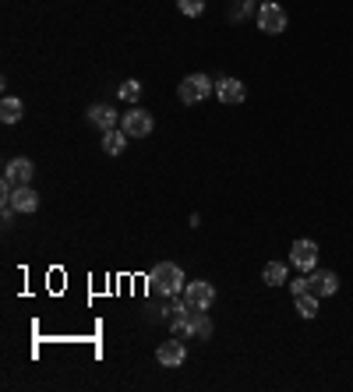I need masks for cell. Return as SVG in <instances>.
<instances>
[{
    "instance_id": "obj_1",
    "label": "cell",
    "mask_w": 353,
    "mask_h": 392,
    "mask_svg": "<svg viewBox=\"0 0 353 392\" xmlns=\"http://www.w3.org/2000/svg\"><path fill=\"white\" fill-rule=\"evenodd\" d=\"M149 293L152 297H173V293H184V286H187V279H184V269L180 265H173V262H163V265H156L152 272H149Z\"/></svg>"
},
{
    "instance_id": "obj_2",
    "label": "cell",
    "mask_w": 353,
    "mask_h": 392,
    "mask_svg": "<svg viewBox=\"0 0 353 392\" xmlns=\"http://www.w3.org/2000/svg\"><path fill=\"white\" fill-rule=\"evenodd\" d=\"M212 92H216V82H212L209 75H187V78L177 85V96H180V103H184V106L202 103V99H209Z\"/></svg>"
},
{
    "instance_id": "obj_3",
    "label": "cell",
    "mask_w": 353,
    "mask_h": 392,
    "mask_svg": "<svg viewBox=\"0 0 353 392\" xmlns=\"http://www.w3.org/2000/svg\"><path fill=\"white\" fill-rule=\"evenodd\" d=\"M120 128L131 135V138H145V135H152V114L149 110H142V106H131L124 117H120Z\"/></svg>"
},
{
    "instance_id": "obj_4",
    "label": "cell",
    "mask_w": 353,
    "mask_h": 392,
    "mask_svg": "<svg viewBox=\"0 0 353 392\" xmlns=\"http://www.w3.org/2000/svg\"><path fill=\"white\" fill-rule=\"evenodd\" d=\"M184 300H187V307H205L209 311L216 304V286L209 279H191L184 286Z\"/></svg>"
},
{
    "instance_id": "obj_5",
    "label": "cell",
    "mask_w": 353,
    "mask_h": 392,
    "mask_svg": "<svg viewBox=\"0 0 353 392\" xmlns=\"http://www.w3.org/2000/svg\"><path fill=\"white\" fill-rule=\"evenodd\" d=\"M258 29L261 32H268V36H279V32H286V11L275 4H261L258 8Z\"/></svg>"
},
{
    "instance_id": "obj_6",
    "label": "cell",
    "mask_w": 353,
    "mask_h": 392,
    "mask_svg": "<svg viewBox=\"0 0 353 392\" xmlns=\"http://www.w3.org/2000/svg\"><path fill=\"white\" fill-rule=\"evenodd\" d=\"M290 265L300 269V272L318 269V244H314V240H293V247H290Z\"/></svg>"
},
{
    "instance_id": "obj_7",
    "label": "cell",
    "mask_w": 353,
    "mask_h": 392,
    "mask_svg": "<svg viewBox=\"0 0 353 392\" xmlns=\"http://www.w3.org/2000/svg\"><path fill=\"white\" fill-rule=\"evenodd\" d=\"M156 360L163 364V367H180L184 360H187V350H184V339H166V343H159V350H156Z\"/></svg>"
},
{
    "instance_id": "obj_8",
    "label": "cell",
    "mask_w": 353,
    "mask_h": 392,
    "mask_svg": "<svg viewBox=\"0 0 353 392\" xmlns=\"http://www.w3.org/2000/svg\"><path fill=\"white\" fill-rule=\"evenodd\" d=\"M216 96H219V103L237 106V103L247 99V85H244L240 78H219V82H216Z\"/></svg>"
},
{
    "instance_id": "obj_9",
    "label": "cell",
    "mask_w": 353,
    "mask_h": 392,
    "mask_svg": "<svg viewBox=\"0 0 353 392\" xmlns=\"http://www.w3.org/2000/svg\"><path fill=\"white\" fill-rule=\"evenodd\" d=\"M307 290H311L314 297H332V293L339 290V276H335V272H318V269H311V272H307Z\"/></svg>"
},
{
    "instance_id": "obj_10",
    "label": "cell",
    "mask_w": 353,
    "mask_h": 392,
    "mask_svg": "<svg viewBox=\"0 0 353 392\" xmlns=\"http://www.w3.org/2000/svg\"><path fill=\"white\" fill-rule=\"evenodd\" d=\"M4 202H11V205H15V212H25V216L39 209V195H36V191H32L29 184L15 188V195H11V198H4Z\"/></svg>"
},
{
    "instance_id": "obj_11",
    "label": "cell",
    "mask_w": 353,
    "mask_h": 392,
    "mask_svg": "<svg viewBox=\"0 0 353 392\" xmlns=\"http://www.w3.org/2000/svg\"><path fill=\"white\" fill-rule=\"evenodd\" d=\"M32 173H36V166H32V159H11L8 163V170H4V177L8 180H15V188H22V184H29L32 180Z\"/></svg>"
},
{
    "instance_id": "obj_12",
    "label": "cell",
    "mask_w": 353,
    "mask_h": 392,
    "mask_svg": "<svg viewBox=\"0 0 353 392\" xmlns=\"http://www.w3.org/2000/svg\"><path fill=\"white\" fill-rule=\"evenodd\" d=\"M128 142H131V135H128L124 128L103 131V152H106V156H120V152L128 149Z\"/></svg>"
},
{
    "instance_id": "obj_13",
    "label": "cell",
    "mask_w": 353,
    "mask_h": 392,
    "mask_svg": "<svg viewBox=\"0 0 353 392\" xmlns=\"http://www.w3.org/2000/svg\"><path fill=\"white\" fill-rule=\"evenodd\" d=\"M89 121H92L99 131H113V128H117V114H113L106 103H96V106H89Z\"/></svg>"
},
{
    "instance_id": "obj_14",
    "label": "cell",
    "mask_w": 353,
    "mask_h": 392,
    "mask_svg": "<svg viewBox=\"0 0 353 392\" xmlns=\"http://www.w3.org/2000/svg\"><path fill=\"white\" fill-rule=\"evenodd\" d=\"M22 114H25V106H22V99H15V96H8L4 103H0V121H4V124H18Z\"/></svg>"
},
{
    "instance_id": "obj_15",
    "label": "cell",
    "mask_w": 353,
    "mask_h": 392,
    "mask_svg": "<svg viewBox=\"0 0 353 392\" xmlns=\"http://www.w3.org/2000/svg\"><path fill=\"white\" fill-rule=\"evenodd\" d=\"M191 325H194V339H209L212 336V321L205 307H191Z\"/></svg>"
},
{
    "instance_id": "obj_16",
    "label": "cell",
    "mask_w": 353,
    "mask_h": 392,
    "mask_svg": "<svg viewBox=\"0 0 353 392\" xmlns=\"http://www.w3.org/2000/svg\"><path fill=\"white\" fill-rule=\"evenodd\" d=\"M261 279H265L268 286H283V283H286V265H283V262H268V265L261 269Z\"/></svg>"
},
{
    "instance_id": "obj_17",
    "label": "cell",
    "mask_w": 353,
    "mask_h": 392,
    "mask_svg": "<svg viewBox=\"0 0 353 392\" xmlns=\"http://www.w3.org/2000/svg\"><path fill=\"white\" fill-rule=\"evenodd\" d=\"M297 314L300 318H314L318 314V297L307 290V293H297Z\"/></svg>"
},
{
    "instance_id": "obj_18",
    "label": "cell",
    "mask_w": 353,
    "mask_h": 392,
    "mask_svg": "<svg viewBox=\"0 0 353 392\" xmlns=\"http://www.w3.org/2000/svg\"><path fill=\"white\" fill-rule=\"evenodd\" d=\"M170 329L177 339H194V325H191V311L180 314V318H170Z\"/></svg>"
},
{
    "instance_id": "obj_19",
    "label": "cell",
    "mask_w": 353,
    "mask_h": 392,
    "mask_svg": "<svg viewBox=\"0 0 353 392\" xmlns=\"http://www.w3.org/2000/svg\"><path fill=\"white\" fill-rule=\"evenodd\" d=\"M117 96H120L124 103H131V106H135V103H138V96H142V82H135V78H131V82H124V85L117 89Z\"/></svg>"
},
{
    "instance_id": "obj_20",
    "label": "cell",
    "mask_w": 353,
    "mask_h": 392,
    "mask_svg": "<svg viewBox=\"0 0 353 392\" xmlns=\"http://www.w3.org/2000/svg\"><path fill=\"white\" fill-rule=\"evenodd\" d=\"M177 8L187 15V18H198L205 11V0H177Z\"/></svg>"
},
{
    "instance_id": "obj_21",
    "label": "cell",
    "mask_w": 353,
    "mask_h": 392,
    "mask_svg": "<svg viewBox=\"0 0 353 392\" xmlns=\"http://www.w3.org/2000/svg\"><path fill=\"white\" fill-rule=\"evenodd\" d=\"M251 11H254V0H240V4L230 11V18H233V22H240V18H244V15H251Z\"/></svg>"
},
{
    "instance_id": "obj_22",
    "label": "cell",
    "mask_w": 353,
    "mask_h": 392,
    "mask_svg": "<svg viewBox=\"0 0 353 392\" xmlns=\"http://www.w3.org/2000/svg\"><path fill=\"white\" fill-rule=\"evenodd\" d=\"M290 290H293V297H297V293H307V276L293 279V283H290Z\"/></svg>"
},
{
    "instance_id": "obj_23",
    "label": "cell",
    "mask_w": 353,
    "mask_h": 392,
    "mask_svg": "<svg viewBox=\"0 0 353 392\" xmlns=\"http://www.w3.org/2000/svg\"><path fill=\"white\" fill-rule=\"evenodd\" d=\"M261 4H272V0H261Z\"/></svg>"
}]
</instances>
